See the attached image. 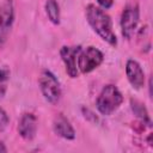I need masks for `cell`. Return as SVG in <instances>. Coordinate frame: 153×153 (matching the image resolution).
<instances>
[{"instance_id": "obj_1", "label": "cell", "mask_w": 153, "mask_h": 153, "mask_svg": "<svg viewBox=\"0 0 153 153\" xmlns=\"http://www.w3.org/2000/svg\"><path fill=\"white\" fill-rule=\"evenodd\" d=\"M86 18L93 31L110 45L117 44L116 35L112 30V22L109 14H106L100 7L90 4L86 7Z\"/></svg>"}, {"instance_id": "obj_2", "label": "cell", "mask_w": 153, "mask_h": 153, "mask_svg": "<svg viewBox=\"0 0 153 153\" xmlns=\"http://www.w3.org/2000/svg\"><path fill=\"white\" fill-rule=\"evenodd\" d=\"M123 102V96L115 85H106L97 98V110L105 116L111 115Z\"/></svg>"}, {"instance_id": "obj_3", "label": "cell", "mask_w": 153, "mask_h": 153, "mask_svg": "<svg viewBox=\"0 0 153 153\" xmlns=\"http://www.w3.org/2000/svg\"><path fill=\"white\" fill-rule=\"evenodd\" d=\"M38 82L41 92L45 100H48L51 104H56L61 97V86L56 76L50 71L44 69L39 75Z\"/></svg>"}, {"instance_id": "obj_4", "label": "cell", "mask_w": 153, "mask_h": 153, "mask_svg": "<svg viewBox=\"0 0 153 153\" xmlns=\"http://www.w3.org/2000/svg\"><path fill=\"white\" fill-rule=\"evenodd\" d=\"M139 18H140L139 5L136 1L133 0L126 5L121 16V31L124 38L130 39L133 37L136 26L139 24Z\"/></svg>"}, {"instance_id": "obj_5", "label": "cell", "mask_w": 153, "mask_h": 153, "mask_svg": "<svg viewBox=\"0 0 153 153\" xmlns=\"http://www.w3.org/2000/svg\"><path fill=\"white\" fill-rule=\"evenodd\" d=\"M104 60L103 53L94 48V47H87L86 49H81L78 55V69H80L81 73L86 74L96 69Z\"/></svg>"}, {"instance_id": "obj_6", "label": "cell", "mask_w": 153, "mask_h": 153, "mask_svg": "<svg viewBox=\"0 0 153 153\" xmlns=\"http://www.w3.org/2000/svg\"><path fill=\"white\" fill-rule=\"evenodd\" d=\"M14 19V7L12 0H4L0 5V48L7 41L11 26Z\"/></svg>"}, {"instance_id": "obj_7", "label": "cell", "mask_w": 153, "mask_h": 153, "mask_svg": "<svg viewBox=\"0 0 153 153\" xmlns=\"http://www.w3.org/2000/svg\"><path fill=\"white\" fill-rule=\"evenodd\" d=\"M81 50L80 45L76 47H67L63 45L60 50V55L62 61L65 62L66 66V72L71 78H76L78 76V66H76V60H78V55Z\"/></svg>"}, {"instance_id": "obj_8", "label": "cell", "mask_w": 153, "mask_h": 153, "mask_svg": "<svg viewBox=\"0 0 153 153\" xmlns=\"http://www.w3.org/2000/svg\"><path fill=\"white\" fill-rule=\"evenodd\" d=\"M126 74L130 85L139 90L145 85V73L140 63L135 60H128L126 63Z\"/></svg>"}, {"instance_id": "obj_9", "label": "cell", "mask_w": 153, "mask_h": 153, "mask_svg": "<svg viewBox=\"0 0 153 153\" xmlns=\"http://www.w3.org/2000/svg\"><path fill=\"white\" fill-rule=\"evenodd\" d=\"M37 131V118L33 114H24L18 123V133L25 140H32Z\"/></svg>"}, {"instance_id": "obj_10", "label": "cell", "mask_w": 153, "mask_h": 153, "mask_svg": "<svg viewBox=\"0 0 153 153\" xmlns=\"http://www.w3.org/2000/svg\"><path fill=\"white\" fill-rule=\"evenodd\" d=\"M53 128H54V131L63 137V139H67V140H73L75 137V131H74V128L72 127V124L69 123V121L62 115V114H59L54 122H53Z\"/></svg>"}, {"instance_id": "obj_11", "label": "cell", "mask_w": 153, "mask_h": 153, "mask_svg": "<svg viewBox=\"0 0 153 153\" xmlns=\"http://www.w3.org/2000/svg\"><path fill=\"white\" fill-rule=\"evenodd\" d=\"M130 108H131L133 112L141 120V122H142L143 124L146 123L148 127L152 126L151 118H149V116H148V111H147L146 106H145L140 100L131 98V99H130Z\"/></svg>"}, {"instance_id": "obj_12", "label": "cell", "mask_w": 153, "mask_h": 153, "mask_svg": "<svg viewBox=\"0 0 153 153\" xmlns=\"http://www.w3.org/2000/svg\"><path fill=\"white\" fill-rule=\"evenodd\" d=\"M45 12L49 20L57 25L60 23V7L56 0H47L45 2Z\"/></svg>"}, {"instance_id": "obj_13", "label": "cell", "mask_w": 153, "mask_h": 153, "mask_svg": "<svg viewBox=\"0 0 153 153\" xmlns=\"http://www.w3.org/2000/svg\"><path fill=\"white\" fill-rule=\"evenodd\" d=\"M8 82V72L5 69H0V99L4 98Z\"/></svg>"}, {"instance_id": "obj_14", "label": "cell", "mask_w": 153, "mask_h": 153, "mask_svg": "<svg viewBox=\"0 0 153 153\" xmlns=\"http://www.w3.org/2000/svg\"><path fill=\"white\" fill-rule=\"evenodd\" d=\"M8 116L6 114V111L0 108V131H4L6 129V127L8 126Z\"/></svg>"}, {"instance_id": "obj_15", "label": "cell", "mask_w": 153, "mask_h": 153, "mask_svg": "<svg viewBox=\"0 0 153 153\" xmlns=\"http://www.w3.org/2000/svg\"><path fill=\"white\" fill-rule=\"evenodd\" d=\"M97 1L103 8H110L114 4V0H97Z\"/></svg>"}, {"instance_id": "obj_16", "label": "cell", "mask_w": 153, "mask_h": 153, "mask_svg": "<svg viewBox=\"0 0 153 153\" xmlns=\"http://www.w3.org/2000/svg\"><path fill=\"white\" fill-rule=\"evenodd\" d=\"M84 114H85V117H87V118H88V117H92L93 121H97V116H96L92 111H90L88 109H86V110L84 109Z\"/></svg>"}, {"instance_id": "obj_17", "label": "cell", "mask_w": 153, "mask_h": 153, "mask_svg": "<svg viewBox=\"0 0 153 153\" xmlns=\"http://www.w3.org/2000/svg\"><path fill=\"white\" fill-rule=\"evenodd\" d=\"M6 151H7V148L5 147L4 142H2V141H0V152H6Z\"/></svg>"}]
</instances>
